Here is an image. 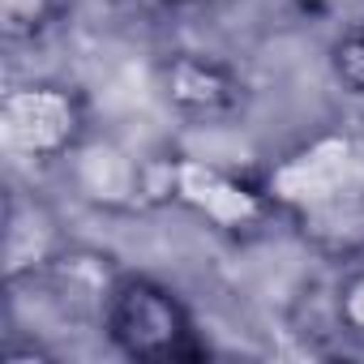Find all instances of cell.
<instances>
[{
  "instance_id": "1",
  "label": "cell",
  "mask_w": 364,
  "mask_h": 364,
  "mask_svg": "<svg viewBox=\"0 0 364 364\" xmlns=\"http://www.w3.org/2000/svg\"><path fill=\"white\" fill-rule=\"evenodd\" d=\"M266 198L304 223H338L364 210V129H326L266 171Z\"/></svg>"
},
{
  "instance_id": "2",
  "label": "cell",
  "mask_w": 364,
  "mask_h": 364,
  "mask_svg": "<svg viewBox=\"0 0 364 364\" xmlns=\"http://www.w3.org/2000/svg\"><path fill=\"white\" fill-rule=\"evenodd\" d=\"M99 330L116 355L137 364H171L206 355L193 309L176 287H167L154 274H116L99 309Z\"/></svg>"
},
{
  "instance_id": "3",
  "label": "cell",
  "mask_w": 364,
  "mask_h": 364,
  "mask_svg": "<svg viewBox=\"0 0 364 364\" xmlns=\"http://www.w3.org/2000/svg\"><path fill=\"white\" fill-rule=\"evenodd\" d=\"M90 137V107L86 95L69 82H22L0 99V146L14 159L52 167L69 163L82 141Z\"/></svg>"
},
{
  "instance_id": "4",
  "label": "cell",
  "mask_w": 364,
  "mask_h": 364,
  "mask_svg": "<svg viewBox=\"0 0 364 364\" xmlns=\"http://www.w3.org/2000/svg\"><path fill=\"white\" fill-rule=\"evenodd\" d=\"M146 198H163L193 210L219 232H245L257 228L274 206L266 198V185H249V180L232 176L228 167L193 154H171L146 163Z\"/></svg>"
},
{
  "instance_id": "5",
  "label": "cell",
  "mask_w": 364,
  "mask_h": 364,
  "mask_svg": "<svg viewBox=\"0 0 364 364\" xmlns=\"http://www.w3.org/2000/svg\"><path fill=\"white\" fill-rule=\"evenodd\" d=\"M159 95L189 129H223L249 112V82L215 52H171L159 65Z\"/></svg>"
},
{
  "instance_id": "6",
  "label": "cell",
  "mask_w": 364,
  "mask_h": 364,
  "mask_svg": "<svg viewBox=\"0 0 364 364\" xmlns=\"http://www.w3.org/2000/svg\"><path fill=\"white\" fill-rule=\"evenodd\" d=\"M65 249L69 245H65V232L52 206L14 189L5 198V274L9 283H26L43 274Z\"/></svg>"
},
{
  "instance_id": "7",
  "label": "cell",
  "mask_w": 364,
  "mask_h": 364,
  "mask_svg": "<svg viewBox=\"0 0 364 364\" xmlns=\"http://www.w3.org/2000/svg\"><path fill=\"white\" fill-rule=\"evenodd\" d=\"M69 163H73L77 189L90 202H99V206H133V202H146V163H137L133 154H124L116 141L86 137L82 150Z\"/></svg>"
},
{
  "instance_id": "8",
  "label": "cell",
  "mask_w": 364,
  "mask_h": 364,
  "mask_svg": "<svg viewBox=\"0 0 364 364\" xmlns=\"http://www.w3.org/2000/svg\"><path fill=\"white\" fill-rule=\"evenodd\" d=\"M326 73H330V90L343 103L347 120L355 129H364V22H347L334 35Z\"/></svg>"
},
{
  "instance_id": "9",
  "label": "cell",
  "mask_w": 364,
  "mask_h": 364,
  "mask_svg": "<svg viewBox=\"0 0 364 364\" xmlns=\"http://www.w3.org/2000/svg\"><path fill=\"white\" fill-rule=\"evenodd\" d=\"M334 326L343 338L364 347V262H351L334 283Z\"/></svg>"
},
{
  "instance_id": "10",
  "label": "cell",
  "mask_w": 364,
  "mask_h": 364,
  "mask_svg": "<svg viewBox=\"0 0 364 364\" xmlns=\"http://www.w3.org/2000/svg\"><path fill=\"white\" fill-rule=\"evenodd\" d=\"M52 18H56V0H0V31L9 43L43 35Z\"/></svg>"
},
{
  "instance_id": "11",
  "label": "cell",
  "mask_w": 364,
  "mask_h": 364,
  "mask_svg": "<svg viewBox=\"0 0 364 364\" xmlns=\"http://www.w3.org/2000/svg\"><path fill=\"white\" fill-rule=\"evenodd\" d=\"M291 5H296L304 18H326V22H334V18H351L360 0H291Z\"/></svg>"
},
{
  "instance_id": "12",
  "label": "cell",
  "mask_w": 364,
  "mask_h": 364,
  "mask_svg": "<svg viewBox=\"0 0 364 364\" xmlns=\"http://www.w3.org/2000/svg\"><path fill=\"white\" fill-rule=\"evenodd\" d=\"M167 9H215V5H228V0H159Z\"/></svg>"
}]
</instances>
